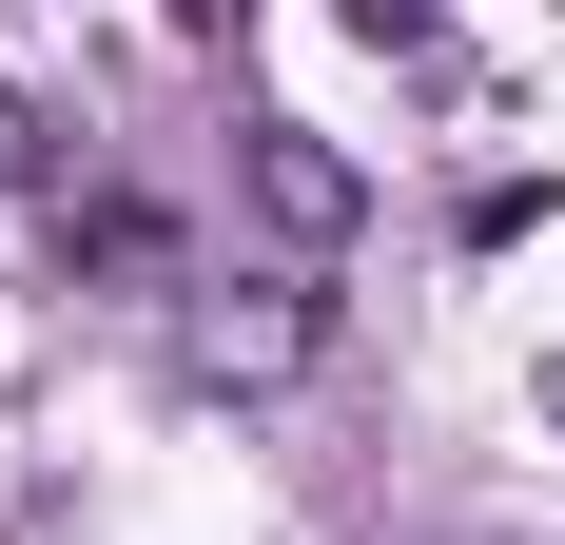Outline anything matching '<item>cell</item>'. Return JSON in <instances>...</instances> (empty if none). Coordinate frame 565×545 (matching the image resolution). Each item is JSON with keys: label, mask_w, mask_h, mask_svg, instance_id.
I'll list each match as a JSON object with an SVG mask.
<instances>
[{"label": "cell", "mask_w": 565, "mask_h": 545, "mask_svg": "<svg viewBox=\"0 0 565 545\" xmlns=\"http://www.w3.org/2000/svg\"><path fill=\"white\" fill-rule=\"evenodd\" d=\"M312 331H332V312H312L292 272H234L215 312H195V389H292V371H312Z\"/></svg>", "instance_id": "1"}, {"label": "cell", "mask_w": 565, "mask_h": 545, "mask_svg": "<svg viewBox=\"0 0 565 545\" xmlns=\"http://www.w3.org/2000/svg\"><path fill=\"white\" fill-rule=\"evenodd\" d=\"M254 215H274L292 254H332V234L371 215V175H351L332 137H312V117H254Z\"/></svg>", "instance_id": "2"}, {"label": "cell", "mask_w": 565, "mask_h": 545, "mask_svg": "<svg viewBox=\"0 0 565 545\" xmlns=\"http://www.w3.org/2000/svg\"><path fill=\"white\" fill-rule=\"evenodd\" d=\"M58 254L98 272V292H175V272H195V234H175L157 195H78V215H58Z\"/></svg>", "instance_id": "3"}, {"label": "cell", "mask_w": 565, "mask_h": 545, "mask_svg": "<svg viewBox=\"0 0 565 545\" xmlns=\"http://www.w3.org/2000/svg\"><path fill=\"white\" fill-rule=\"evenodd\" d=\"M332 20H351L371 58H429V20H449V0H332Z\"/></svg>", "instance_id": "4"}, {"label": "cell", "mask_w": 565, "mask_h": 545, "mask_svg": "<svg viewBox=\"0 0 565 545\" xmlns=\"http://www.w3.org/2000/svg\"><path fill=\"white\" fill-rule=\"evenodd\" d=\"M20 175H40V117H20V78H0V195H20Z\"/></svg>", "instance_id": "5"}]
</instances>
